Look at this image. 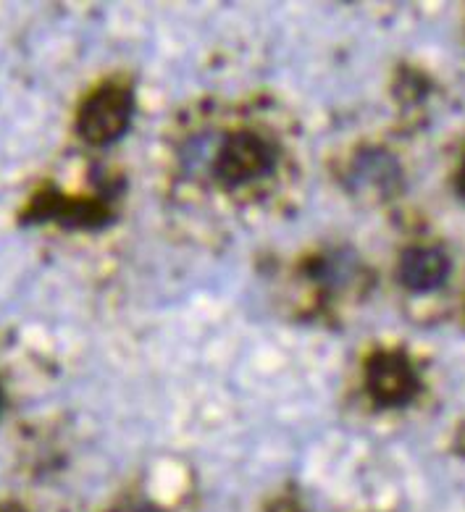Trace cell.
Returning a JSON list of instances; mask_svg holds the SVG:
<instances>
[{
	"instance_id": "6da1fadb",
	"label": "cell",
	"mask_w": 465,
	"mask_h": 512,
	"mask_svg": "<svg viewBox=\"0 0 465 512\" xmlns=\"http://www.w3.org/2000/svg\"><path fill=\"white\" fill-rule=\"evenodd\" d=\"M134 95L132 87L119 79H108L79 103L77 134L87 145L106 148L121 140L132 124Z\"/></svg>"
},
{
	"instance_id": "7a4b0ae2",
	"label": "cell",
	"mask_w": 465,
	"mask_h": 512,
	"mask_svg": "<svg viewBox=\"0 0 465 512\" xmlns=\"http://www.w3.org/2000/svg\"><path fill=\"white\" fill-rule=\"evenodd\" d=\"M19 221H22V226L56 221L64 229H103L113 221V211L111 203L103 197L64 195L56 184H45L29 197Z\"/></svg>"
},
{
	"instance_id": "3957f363",
	"label": "cell",
	"mask_w": 465,
	"mask_h": 512,
	"mask_svg": "<svg viewBox=\"0 0 465 512\" xmlns=\"http://www.w3.org/2000/svg\"><path fill=\"white\" fill-rule=\"evenodd\" d=\"M366 392L379 407H405L421 392L413 360L402 350H376L366 360Z\"/></svg>"
},
{
	"instance_id": "277c9868",
	"label": "cell",
	"mask_w": 465,
	"mask_h": 512,
	"mask_svg": "<svg viewBox=\"0 0 465 512\" xmlns=\"http://www.w3.org/2000/svg\"><path fill=\"white\" fill-rule=\"evenodd\" d=\"M276 166V145L255 132H237L226 137L224 145L216 153L213 174L226 187L261 179Z\"/></svg>"
},
{
	"instance_id": "5b68a950",
	"label": "cell",
	"mask_w": 465,
	"mask_h": 512,
	"mask_svg": "<svg viewBox=\"0 0 465 512\" xmlns=\"http://www.w3.org/2000/svg\"><path fill=\"white\" fill-rule=\"evenodd\" d=\"M405 174L395 155L384 148H363L347 169L345 184L358 200L387 203L400 195Z\"/></svg>"
},
{
	"instance_id": "8992f818",
	"label": "cell",
	"mask_w": 465,
	"mask_h": 512,
	"mask_svg": "<svg viewBox=\"0 0 465 512\" xmlns=\"http://www.w3.org/2000/svg\"><path fill=\"white\" fill-rule=\"evenodd\" d=\"M450 255L442 247H408L397 260V281L410 292H434L450 276Z\"/></svg>"
},
{
	"instance_id": "52a82bcc",
	"label": "cell",
	"mask_w": 465,
	"mask_h": 512,
	"mask_svg": "<svg viewBox=\"0 0 465 512\" xmlns=\"http://www.w3.org/2000/svg\"><path fill=\"white\" fill-rule=\"evenodd\" d=\"M0 512H29V510L19 505V502H0Z\"/></svg>"
},
{
	"instance_id": "ba28073f",
	"label": "cell",
	"mask_w": 465,
	"mask_h": 512,
	"mask_svg": "<svg viewBox=\"0 0 465 512\" xmlns=\"http://www.w3.org/2000/svg\"><path fill=\"white\" fill-rule=\"evenodd\" d=\"M455 187H458V195L465 197V161L458 171V179H455Z\"/></svg>"
},
{
	"instance_id": "9c48e42d",
	"label": "cell",
	"mask_w": 465,
	"mask_h": 512,
	"mask_svg": "<svg viewBox=\"0 0 465 512\" xmlns=\"http://www.w3.org/2000/svg\"><path fill=\"white\" fill-rule=\"evenodd\" d=\"M276 512H297V510L295 505H284V502H279V505H276Z\"/></svg>"
},
{
	"instance_id": "30bf717a",
	"label": "cell",
	"mask_w": 465,
	"mask_h": 512,
	"mask_svg": "<svg viewBox=\"0 0 465 512\" xmlns=\"http://www.w3.org/2000/svg\"><path fill=\"white\" fill-rule=\"evenodd\" d=\"M0 410H3V386H0Z\"/></svg>"
}]
</instances>
